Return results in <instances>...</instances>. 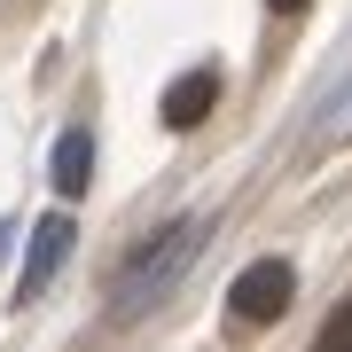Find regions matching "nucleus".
I'll return each mask as SVG.
<instances>
[{
  "label": "nucleus",
  "instance_id": "obj_5",
  "mask_svg": "<svg viewBox=\"0 0 352 352\" xmlns=\"http://www.w3.org/2000/svg\"><path fill=\"white\" fill-rule=\"evenodd\" d=\"M47 180H55V196H63V204H71V196H87V180H94V141L78 133V126H71L63 141H55V157H47Z\"/></svg>",
  "mask_w": 352,
  "mask_h": 352
},
{
  "label": "nucleus",
  "instance_id": "obj_2",
  "mask_svg": "<svg viewBox=\"0 0 352 352\" xmlns=\"http://www.w3.org/2000/svg\"><path fill=\"white\" fill-rule=\"evenodd\" d=\"M289 298H298L289 258H258V266H243V274H235V289H227V314H235L243 329H266V321L289 314Z\"/></svg>",
  "mask_w": 352,
  "mask_h": 352
},
{
  "label": "nucleus",
  "instance_id": "obj_1",
  "mask_svg": "<svg viewBox=\"0 0 352 352\" xmlns=\"http://www.w3.org/2000/svg\"><path fill=\"white\" fill-rule=\"evenodd\" d=\"M204 235H212V219H173V227H157V235L126 258V274H118L110 305H118V314H141V305H157L164 289L188 274V258L204 251Z\"/></svg>",
  "mask_w": 352,
  "mask_h": 352
},
{
  "label": "nucleus",
  "instance_id": "obj_4",
  "mask_svg": "<svg viewBox=\"0 0 352 352\" xmlns=\"http://www.w3.org/2000/svg\"><path fill=\"white\" fill-rule=\"evenodd\" d=\"M212 102H219V71H188V78H173V87H164L157 118H164L173 133H188V126H204V118H212Z\"/></svg>",
  "mask_w": 352,
  "mask_h": 352
},
{
  "label": "nucleus",
  "instance_id": "obj_3",
  "mask_svg": "<svg viewBox=\"0 0 352 352\" xmlns=\"http://www.w3.org/2000/svg\"><path fill=\"white\" fill-rule=\"evenodd\" d=\"M71 258V212H47L32 227V258H24V282H16V305H32L39 289L55 282V266Z\"/></svg>",
  "mask_w": 352,
  "mask_h": 352
},
{
  "label": "nucleus",
  "instance_id": "obj_7",
  "mask_svg": "<svg viewBox=\"0 0 352 352\" xmlns=\"http://www.w3.org/2000/svg\"><path fill=\"white\" fill-rule=\"evenodd\" d=\"M266 8H282V16H298V8H314V0H266Z\"/></svg>",
  "mask_w": 352,
  "mask_h": 352
},
{
  "label": "nucleus",
  "instance_id": "obj_6",
  "mask_svg": "<svg viewBox=\"0 0 352 352\" xmlns=\"http://www.w3.org/2000/svg\"><path fill=\"white\" fill-rule=\"evenodd\" d=\"M314 352H352V298L337 305V314H329V329L314 337Z\"/></svg>",
  "mask_w": 352,
  "mask_h": 352
}]
</instances>
